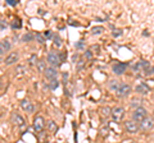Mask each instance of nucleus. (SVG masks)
I'll use <instances>...</instances> for the list:
<instances>
[{"label": "nucleus", "instance_id": "f257e3e1", "mask_svg": "<svg viewBox=\"0 0 154 143\" xmlns=\"http://www.w3.org/2000/svg\"><path fill=\"white\" fill-rule=\"evenodd\" d=\"M148 111L145 110L144 107H141V106H139V107H136L135 109V111L132 112V119H134V121H136V123H141L144 119L145 118H148Z\"/></svg>", "mask_w": 154, "mask_h": 143}, {"label": "nucleus", "instance_id": "f03ea898", "mask_svg": "<svg viewBox=\"0 0 154 143\" xmlns=\"http://www.w3.org/2000/svg\"><path fill=\"white\" fill-rule=\"evenodd\" d=\"M125 118V109L122 106H116L114 109H112V119L114 121H122Z\"/></svg>", "mask_w": 154, "mask_h": 143}, {"label": "nucleus", "instance_id": "7ed1b4c3", "mask_svg": "<svg viewBox=\"0 0 154 143\" xmlns=\"http://www.w3.org/2000/svg\"><path fill=\"white\" fill-rule=\"evenodd\" d=\"M154 128V119L150 118V116H148L145 118L144 120L140 123V129L144 130V132H149V130H152Z\"/></svg>", "mask_w": 154, "mask_h": 143}, {"label": "nucleus", "instance_id": "20e7f679", "mask_svg": "<svg viewBox=\"0 0 154 143\" xmlns=\"http://www.w3.org/2000/svg\"><path fill=\"white\" fill-rule=\"evenodd\" d=\"M48 63L54 68V66H59L62 64V61L57 52H49V54H48Z\"/></svg>", "mask_w": 154, "mask_h": 143}, {"label": "nucleus", "instance_id": "39448f33", "mask_svg": "<svg viewBox=\"0 0 154 143\" xmlns=\"http://www.w3.org/2000/svg\"><path fill=\"white\" fill-rule=\"evenodd\" d=\"M130 93H131V87L126 83H121L119 88L117 89V92H116V95H117L118 97H126Z\"/></svg>", "mask_w": 154, "mask_h": 143}, {"label": "nucleus", "instance_id": "423d86ee", "mask_svg": "<svg viewBox=\"0 0 154 143\" xmlns=\"http://www.w3.org/2000/svg\"><path fill=\"white\" fill-rule=\"evenodd\" d=\"M33 128H35L36 132H42L45 128V119L41 115H37L33 120Z\"/></svg>", "mask_w": 154, "mask_h": 143}, {"label": "nucleus", "instance_id": "0eeeda50", "mask_svg": "<svg viewBox=\"0 0 154 143\" xmlns=\"http://www.w3.org/2000/svg\"><path fill=\"white\" fill-rule=\"evenodd\" d=\"M11 121L14 124V125H17V127H23V125H25V119H23L17 112H13L11 115Z\"/></svg>", "mask_w": 154, "mask_h": 143}, {"label": "nucleus", "instance_id": "6e6552de", "mask_svg": "<svg viewBox=\"0 0 154 143\" xmlns=\"http://www.w3.org/2000/svg\"><path fill=\"white\" fill-rule=\"evenodd\" d=\"M125 128H126V130L128 133H132V134L139 130V125L136 124V121H134V120H128L125 123Z\"/></svg>", "mask_w": 154, "mask_h": 143}, {"label": "nucleus", "instance_id": "1a4fd4ad", "mask_svg": "<svg viewBox=\"0 0 154 143\" xmlns=\"http://www.w3.org/2000/svg\"><path fill=\"white\" fill-rule=\"evenodd\" d=\"M18 58H19V54L17 51H14V52H11L7 58H5V65H12V64H14V63H17L18 61Z\"/></svg>", "mask_w": 154, "mask_h": 143}, {"label": "nucleus", "instance_id": "9d476101", "mask_svg": "<svg viewBox=\"0 0 154 143\" xmlns=\"http://www.w3.org/2000/svg\"><path fill=\"white\" fill-rule=\"evenodd\" d=\"M44 74H45V77H46L48 79H50V80H55L57 77H58V72H57L55 68H53V66H49V68H46V70H45Z\"/></svg>", "mask_w": 154, "mask_h": 143}, {"label": "nucleus", "instance_id": "9b49d317", "mask_svg": "<svg viewBox=\"0 0 154 143\" xmlns=\"http://www.w3.org/2000/svg\"><path fill=\"white\" fill-rule=\"evenodd\" d=\"M127 69V64H125V63H118V64H116L113 66V73L114 74H117V75H121L125 73V70Z\"/></svg>", "mask_w": 154, "mask_h": 143}, {"label": "nucleus", "instance_id": "f8f14e48", "mask_svg": "<svg viewBox=\"0 0 154 143\" xmlns=\"http://www.w3.org/2000/svg\"><path fill=\"white\" fill-rule=\"evenodd\" d=\"M135 91L139 95H146V93H149V87L145 83H139V84H136V87H135Z\"/></svg>", "mask_w": 154, "mask_h": 143}, {"label": "nucleus", "instance_id": "ddd939ff", "mask_svg": "<svg viewBox=\"0 0 154 143\" xmlns=\"http://www.w3.org/2000/svg\"><path fill=\"white\" fill-rule=\"evenodd\" d=\"M21 107L26 112H33V105L28 101V100H23V101L21 102Z\"/></svg>", "mask_w": 154, "mask_h": 143}, {"label": "nucleus", "instance_id": "4468645a", "mask_svg": "<svg viewBox=\"0 0 154 143\" xmlns=\"http://www.w3.org/2000/svg\"><path fill=\"white\" fill-rule=\"evenodd\" d=\"M9 49H11V42L8 40H3L0 42V54L4 55V52H7Z\"/></svg>", "mask_w": 154, "mask_h": 143}, {"label": "nucleus", "instance_id": "2eb2a0df", "mask_svg": "<svg viewBox=\"0 0 154 143\" xmlns=\"http://www.w3.org/2000/svg\"><path fill=\"white\" fill-rule=\"evenodd\" d=\"M119 86H121V83H119L118 80L113 79V80H110V83H109V89H112V91L117 92V89L119 88Z\"/></svg>", "mask_w": 154, "mask_h": 143}, {"label": "nucleus", "instance_id": "dca6fc26", "mask_svg": "<svg viewBox=\"0 0 154 143\" xmlns=\"http://www.w3.org/2000/svg\"><path fill=\"white\" fill-rule=\"evenodd\" d=\"M102 115H103V118H108V116H112V110H110V107H103L102 109Z\"/></svg>", "mask_w": 154, "mask_h": 143}, {"label": "nucleus", "instance_id": "f3484780", "mask_svg": "<svg viewBox=\"0 0 154 143\" xmlns=\"http://www.w3.org/2000/svg\"><path fill=\"white\" fill-rule=\"evenodd\" d=\"M100 134H102L103 137H107L109 134V125L108 124H104V125L102 127V129H100Z\"/></svg>", "mask_w": 154, "mask_h": 143}, {"label": "nucleus", "instance_id": "a211bd4d", "mask_svg": "<svg viewBox=\"0 0 154 143\" xmlns=\"http://www.w3.org/2000/svg\"><path fill=\"white\" fill-rule=\"evenodd\" d=\"M26 72H27V68H26V66H23V65H18L17 68H16V73H17L18 75L25 74Z\"/></svg>", "mask_w": 154, "mask_h": 143}, {"label": "nucleus", "instance_id": "6ab92c4d", "mask_svg": "<svg viewBox=\"0 0 154 143\" xmlns=\"http://www.w3.org/2000/svg\"><path fill=\"white\" fill-rule=\"evenodd\" d=\"M37 69H38V72H41V73H45L46 66H45L44 61H38V63H37Z\"/></svg>", "mask_w": 154, "mask_h": 143}, {"label": "nucleus", "instance_id": "aec40b11", "mask_svg": "<svg viewBox=\"0 0 154 143\" xmlns=\"http://www.w3.org/2000/svg\"><path fill=\"white\" fill-rule=\"evenodd\" d=\"M103 31H104V28L103 27H94L93 30H91V32H93V35H100V33H103Z\"/></svg>", "mask_w": 154, "mask_h": 143}, {"label": "nucleus", "instance_id": "412c9836", "mask_svg": "<svg viewBox=\"0 0 154 143\" xmlns=\"http://www.w3.org/2000/svg\"><path fill=\"white\" fill-rule=\"evenodd\" d=\"M32 40H33V35H31V33H26V35L22 37L23 42H28V41H32Z\"/></svg>", "mask_w": 154, "mask_h": 143}, {"label": "nucleus", "instance_id": "4be33fe9", "mask_svg": "<svg viewBox=\"0 0 154 143\" xmlns=\"http://www.w3.org/2000/svg\"><path fill=\"white\" fill-rule=\"evenodd\" d=\"M58 87H59V82H58V80H50L49 88H51V89H55V88H58Z\"/></svg>", "mask_w": 154, "mask_h": 143}, {"label": "nucleus", "instance_id": "5701e85b", "mask_svg": "<svg viewBox=\"0 0 154 143\" xmlns=\"http://www.w3.org/2000/svg\"><path fill=\"white\" fill-rule=\"evenodd\" d=\"M48 128L51 130V132H54L57 129V125H55V123L54 121H49V124H48Z\"/></svg>", "mask_w": 154, "mask_h": 143}, {"label": "nucleus", "instance_id": "b1692460", "mask_svg": "<svg viewBox=\"0 0 154 143\" xmlns=\"http://www.w3.org/2000/svg\"><path fill=\"white\" fill-rule=\"evenodd\" d=\"M54 45H55V46H58V47H59V46L62 45L59 36H55V37H54Z\"/></svg>", "mask_w": 154, "mask_h": 143}, {"label": "nucleus", "instance_id": "393cba45", "mask_svg": "<svg viewBox=\"0 0 154 143\" xmlns=\"http://www.w3.org/2000/svg\"><path fill=\"white\" fill-rule=\"evenodd\" d=\"M85 58H86V59H89V60H90V59H93V54H91V51H90V50H88V51L85 52Z\"/></svg>", "mask_w": 154, "mask_h": 143}, {"label": "nucleus", "instance_id": "a878e982", "mask_svg": "<svg viewBox=\"0 0 154 143\" xmlns=\"http://www.w3.org/2000/svg\"><path fill=\"white\" fill-rule=\"evenodd\" d=\"M36 39L38 40V42H40V44H44V42H45V40H44V37H42L41 35H38V33H37V35H36Z\"/></svg>", "mask_w": 154, "mask_h": 143}, {"label": "nucleus", "instance_id": "bb28decb", "mask_svg": "<svg viewBox=\"0 0 154 143\" xmlns=\"http://www.w3.org/2000/svg\"><path fill=\"white\" fill-rule=\"evenodd\" d=\"M17 3L18 1H16V0H7V4H9V5H12V7L17 5Z\"/></svg>", "mask_w": 154, "mask_h": 143}, {"label": "nucleus", "instance_id": "cd10ccee", "mask_svg": "<svg viewBox=\"0 0 154 143\" xmlns=\"http://www.w3.org/2000/svg\"><path fill=\"white\" fill-rule=\"evenodd\" d=\"M35 61H36V55H32L31 58H30V64H35Z\"/></svg>", "mask_w": 154, "mask_h": 143}, {"label": "nucleus", "instance_id": "c85d7f7f", "mask_svg": "<svg viewBox=\"0 0 154 143\" xmlns=\"http://www.w3.org/2000/svg\"><path fill=\"white\" fill-rule=\"evenodd\" d=\"M5 28H7V22L4 19H2V31H4Z\"/></svg>", "mask_w": 154, "mask_h": 143}, {"label": "nucleus", "instance_id": "c756f323", "mask_svg": "<svg viewBox=\"0 0 154 143\" xmlns=\"http://www.w3.org/2000/svg\"><path fill=\"white\" fill-rule=\"evenodd\" d=\"M44 36L46 37V39H50V37H51V32H50V31H46V32L44 33Z\"/></svg>", "mask_w": 154, "mask_h": 143}, {"label": "nucleus", "instance_id": "7c9ffc66", "mask_svg": "<svg viewBox=\"0 0 154 143\" xmlns=\"http://www.w3.org/2000/svg\"><path fill=\"white\" fill-rule=\"evenodd\" d=\"M13 27H14V28H16V27L19 28V27H21V23H16V22H14V23H13Z\"/></svg>", "mask_w": 154, "mask_h": 143}, {"label": "nucleus", "instance_id": "2f4dec72", "mask_svg": "<svg viewBox=\"0 0 154 143\" xmlns=\"http://www.w3.org/2000/svg\"><path fill=\"white\" fill-rule=\"evenodd\" d=\"M76 47H77V49H82V47H84V44H79V45L76 44Z\"/></svg>", "mask_w": 154, "mask_h": 143}, {"label": "nucleus", "instance_id": "473e14b6", "mask_svg": "<svg viewBox=\"0 0 154 143\" xmlns=\"http://www.w3.org/2000/svg\"><path fill=\"white\" fill-rule=\"evenodd\" d=\"M63 78L67 79V78H68V74H66V73H64V74H63Z\"/></svg>", "mask_w": 154, "mask_h": 143}, {"label": "nucleus", "instance_id": "72a5a7b5", "mask_svg": "<svg viewBox=\"0 0 154 143\" xmlns=\"http://www.w3.org/2000/svg\"><path fill=\"white\" fill-rule=\"evenodd\" d=\"M150 73L154 74V66H152V69H150Z\"/></svg>", "mask_w": 154, "mask_h": 143}, {"label": "nucleus", "instance_id": "f704fd0d", "mask_svg": "<svg viewBox=\"0 0 154 143\" xmlns=\"http://www.w3.org/2000/svg\"><path fill=\"white\" fill-rule=\"evenodd\" d=\"M123 143H134L132 141H130V142H123Z\"/></svg>", "mask_w": 154, "mask_h": 143}, {"label": "nucleus", "instance_id": "c9c22d12", "mask_svg": "<svg viewBox=\"0 0 154 143\" xmlns=\"http://www.w3.org/2000/svg\"><path fill=\"white\" fill-rule=\"evenodd\" d=\"M153 116H154V110H153Z\"/></svg>", "mask_w": 154, "mask_h": 143}]
</instances>
